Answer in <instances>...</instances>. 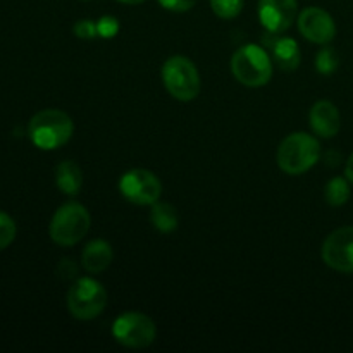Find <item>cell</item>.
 Listing matches in <instances>:
<instances>
[{
  "label": "cell",
  "instance_id": "10",
  "mask_svg": "<svg viewBox=\"0 0 353 353\" xmlns=\"http://www.w3.org/2000/svg\"><path fill=\"white\" fill-rule=\"evenodd\" d=\"M299 12L296 0H259V19L265 31L281 34L292 28Z\"/></svg>",
  "mask_w": 353,
  "mask_h": 353
},
{
  "label": "cell",
  "instance_id": "4",
  "mask_svg": "<svg viewBox=\"0 0 353 353\" xmlns=\"http://www.w3.org/2000/svg\"><path fill=\"white\" fill-rule=\"evenodd\" d=\"M90 224H92V217L88 210L81 203L68 202L55 210L48 233L54 243L61 247H72L85 238Z\"/></svg>",
  "mask_w": 353,
  "mask_h": 353
},
{
  "label": "cell",
  "instance_id": "12",
  "mask_svg": "<svg viewBox=\"0 0 353 353\" xmlns=\"http://www.w3.org/2000/svg\"><path fill=\"white\" fill-rule=\"evenodd\" d=\"M309 121L314 133L323 138L336 137L341 128L340 110L330 100H319L314 103L309 114Z\"/></svg>",
  "mask_w": 353,
  "mask_h": 353
},
{
  "label": "cell",
  "instance_id": "17",
  "mask_svg": "<svg viewBox=\"0 0 353 353\" xmlns=\"http://www.w3.org/2000/svg\"><path fill=\"white\" fill-rule=\"evenodd\" d=\"M324 199L331 207H341L350 199V185L345 178H333L324 188Z\"/></svg>",
  "mask_w": 353,
  "mask_h": 353
},
{
  "label": "cell",
  "instance_id": "14",
  "mask_svg": "<svg viewBox=\"0 0 353 353\" xmlns=\"http://www.w3.org/2000/svg\"><path fill=\"white\" fill-rule=\"evenodd\" d=\"M269 48L272 50L276 65L283 71H295L300 65L302 55H300L299 43L293 38H276L274 43Z\"/></svg>",
  "mask_w": 353,
  "mask_h": 353
},
{
  "label": "cell",
  "instance_id": "20",
  "mask_svg": "<svg viewBox=\"0 0 353 353\" xmlns=\"http://www.w3.org/2000/svg\"><path fill=\"white\" fill-rule=\"evenodd\" d=\"M16 238V224L9 214L0 212V250L9 247Z\"/></svg>",
  "mask_w": 353,
  "mask_h": 353
},
{
  "label": "cell",
  "instance_id": "24",
  "mask_svg": "<svg viewBox=\"0 0 353 353\" xmlns=\"http://www.w3.org/2000/svg\"><path fill=\"white\" fill-rule=\"evenodd\" d=\"M345 174H347V179L353 185V154L350 155V159L347 161V168H345Z\"/></svg>",
  "mask_w": 353,
  "mask_h": 353
},
{
  "label": "cell",
  "instance_id": "23",
  "mask_svg": "<svg viewBox=\"0 0 353 353\" xmlns=\"http://www.w3.org/2000/svg\"><path fill=\"white\" fill-rule=\"evenodd\" d=\"M159 3L171 12H186L195 6V0H159Z\"/></svg>",
  "mask_w": 353,
  "mask_h": 353
},
{
  "label": "cell",
  "instance_id": "8",
  "mask_svg": "<svg viewBox=\"0 0 353 353\" xmlns=\"http://www.w3.org/2000/svg\"><path fill=\"white\" fill-rule=\"evenodd\" d=\"M119 192L128 202L137 205H154L162 195V183L147 169H131L119 179Z\"/></svg>",
  "mask_w": 353,
  "mask_h": 353
},
{
  "label": "cell",
  "instance_id": "15",
  "mask_svg": "<svg viewBox=\"0 0 353 353\" xmlns=\"http://www.w3.org/2000/svg\"><path fill=\"white\" fill-rule=\"evenodd\" d=\"M55 183L57 188L65 195H78L83 186V172L79 165L72 161H64L55 169Z\"/></svg>",
  "mask_w": 353,
  "mask_h": 353
},
{
  "label": "cell",
  "instance_id": "11",
  "mask_svg": "<svg viewBox=\"0 0 353 353\" xmlns=\"http://www.w3.org/2000/svg\"><path fill=\"white\" fill-rule=\"evenodd\" d=\"M299 31L303 38L317 45H326L336 34V24L330 12L321 7H307L296 19Z\"/></svg>",
  "mask_w": 353,
  "mask_h": 353
},
{
  "label": "cell",
  "instance_id": "16",
  "mask_svg": "<svg viewBox=\"0 0 353 353\" xmlns=\"http://www.w3.org/2000/svg\"><path fill=\"white\" fill-rule=\"evenodd\" d=\"M150 221L159 233H172L178 228V212L174 207L168 202H155L152 205Z\"/></svg>",
  "mask_w": 353,
  "mask_h": 353
},
{
  "label": "cell",
  "instance_id": "3",
  "mask_svg": "<svg viewBox=\"0 0 353 353\" xmlns=\"http://www.w3.org/2000/svg\"><path fill=\"white\" fill-rule=\"evenodd\" d=\"M231 72L241 85L259 88L271 81L272 59L261 45H243L231 57Z\"/></svg>",
  "mask_w": 353,
  "mask_h": 353
},
{
  "label": "cell",
  "instance_id": "9",
  "mask_svg": "<svg viewBox=\"0 0 353 353\" xmlns=\"http://www.w3.org/2000/svg\"><path fill=\"white\" fill-rule=\"evenodd\" d=\"M323 261L338 272H353V226L338 228L324 240Z\"/></svg>",
  "mask_w": 353,
  "mask_h": 353
},
{
  "label": "cell",
  "instance_id": "25",
  "mask_svg": "<svg viewBox=\"0 0 353 353\" xmlns=\"http://www.w3.org/2000/svg\"><path fill=\"white\" fill-rule=\"evenodd\" d=\"M117 2L128 3V6H134V3H141V2H145V0H117Z\"/></svg>",
  "mask_w": 353,
  "mask_h": 353
},
{
  "label": "cell",
  "instance_id": "6",
  "mask_svg": "<svg viewBox=\"0 0 353 353\" xmlns=\"http://www.w3.org/2000/svg\"><path fill=\"white\" fill-rule=\"evenodd\" d=\"M107 305V292L92 278L76 279L68 292V309L72 317L90 321L99 317Z\"/></svg>",
  "mask_w": 353,
  "mask_h": 353
},
{
  "label": "cell",
  "instance_id": "1",
  "mask_svg": "<svg viewBox=\"0 0 353 353\" xmlns=\"http://www.w3.org/2000/svg\"><path fill=\"white\" fill-rule=\"evenodd\" d=\"M31 141L40 150H55L71 140L74 133L72 119L57 109H45L34 114L28 126Z\"/></svg>",
  "mask_w": 353,
  "mask_h": 353
},
{
  "label": "cell",
  "instance_id": "7",
  "mask_svg": "<svg viewBox=\"0 0 353 353\" xmlns=\"http://www.w3.org/2000/svg\"><path fill=\"white\" fill-rule=\"evenodd\" d=\"M112 336L117 343L124 345L128 348H141L150 347L157 336L154 321L141 312H124L114 321Z\"/></svg>",
  "mask_w": 353,
  "mask_h": 353
},
{
  "label": "cell",
  "instance_id": "22",
  "mask_svg": "<svg viewBox=\"0 0 353 353\" xmlns=\"http://www.w3.org/2000/svg\"><path fill=\"white\" fill-rule=\"evenodd\" d=\"M72 31H74L76 37L83 38V40H92V38H95L97 34H99V31H97V23L90 19L78 21V23L74 24V28H72Z\"/></svg>",
  "mask_w": 353,
  "mask_h": 353
},
{
  "label": "cell",
  "instance_id": "5",
  "mask_svg": "<svg viewBox=\"0 0 353 353\" xmlns=\"http://www.w3.org/2000/svg\"><path fill=\"white\" fill-rule=\"evenodd\" d=\"M162 83L169 95L181 102H190L200 93V74L188 57L174 55L162 65Z\"/></svg>",
  "mask_w": 353,
  "mask_h": 353
},
{
  "label": "cell",
  "instance_id": "21",
  "mask_svg": "<svg viewBox=\"0 0 353 353\" xmlns=\"http://www.w3.org/2000/svg\"><path fill=\"white\" fill-rule=\"evenodd\" d=\"M97 31L102 38H114L119 31V21L112 16H102L97 21Z\"/></svg>",
  "mask_w": 353,
  "mask_h": 353
},
{
  "label": "cell",
  "instance_id": "13",
  "mask_svg": "<svg viewBox=\"0 0 353 353\" xmlns=\"http://www.w3.org/2000/svg\"><path fill=\"white\" fill-rule=\"evenodd\" d=\"M112 257L114 252L109 241L97 238V240L86 243V247L83 248L81 264L85 271H88L90 274H100V272H103L109 268Z\"/></svg>",
  "mask_w": 353,
  "mask_h": 353
},
{
  "label": "cell",
  "instance_id": "19",
  "mask_svg": "<svg viewBox=\"0 0 353 353\" xmlns=\"http://www.w3.org/2000/svg\"><path fill=\"white\" fill-rule=\"evenodd\" d=\"M338 64H340V57H338L336 50L333 47H326L317 54L316 57V68L321 74H331L336 71Z\"/></svg>",
  "mask_w": 353,
  "mask_h": 353
},
{
  "label": "cell",
  "instance_id": "18",
  "mask_svg": "<svg viewBox=\"0 0 353 353\" xmlns=\"http://www.w3.org/2000/svg\"><path fill=\"white\" fill-rule=\"evenodd\" d=\"M245 0H210L214 14L221 19H234L243 10Z\"/></svg>",
  "mask_w": 353,
  "mask_h": 353
},
{
  "label": "cell",
  "instance_id": "2",
  "mask_svg": "<svg viewBox=\"0 0 353 353\" xmlns=\"http://www.w3.org/2000/svg\"><path fill=\"white\" fill-rule=\"evenodd\" d=\"M321 157V145L312 134L292 133L279 143L276 161L286 174L299 176L312 169Z\"/></svg>",
  "mask_w": 353,
  "mask_h": 353
}]
</instances>
